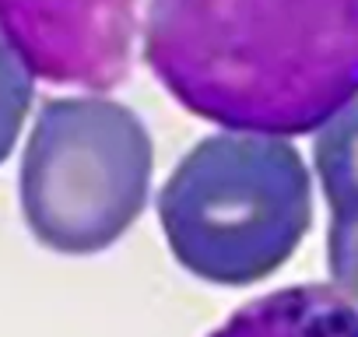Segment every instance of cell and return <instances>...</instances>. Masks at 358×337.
<instances>
[{"mask_svg": "<svg viewBox=\"0 0 358 337\" xmlns=\"http://www.w3.org/2000/svg\"><path fill=\"white\" fill-rule=\"evenodd\" d=\"M158 222L179 267L201 281L229 288L264 281L309 232V168L274 134L204 137L162 187Z\"/></svg>", "mask_w": 358, "mask_h": 337, "instance_id": "2", "label": "cell"}, {"mask_svg": "<svg viewBox=\"0 0 358 337\" xmlns=\"http://www.w3.org/2000/svg\"><path fill=\"white\" fill-rule=\"evenodd\" d=\"M36 74L25 64V57L18 53V46L11 43V36L0 25V162H4L15 144L18 134L25 127V116L32 109V95H36Z\"/></svg>", "mask_w": 358, "mask_h": 337, "instance_id": "7", "label": "cell"}, {"mask_svg": "<svg viewBox=\"0 0 358 337\" xmlns=\"http://www.w3.org/2000/svg\"><path fill=\"white\" fill-rule=\"evenodd\" d=\"M327 267L334 288L358 309V215L330 218L327 232Z\"/></svg>", "mask_w": 358, "mask_h": 337, "instance_id": "8", "label": "cell"}, {"mask_svg": "<svg viewBox=\"0 0 358 337\" xmlns=\"http://www.w3.org/2000/svg\"><path fill=\"white\" fill-rule=\"evenodd\" d=\"M208 337H358V309L334 285H295L246 302Z\"/></svg>", "mask_w": 358, "mask_h": 337, "instance_id": "5", "label": "cell"}, {"mask_svg": "<svg viewBox=\"0 0 358 337\" xmlns=\"http://www.w3.org/2000/svg\"><path fill=\"white\" fill-rule=\"evenodd\" d=\"M151 165V137L123 102L46 99L18 176L29 232L64 257L102 253L141 218Z\"/></svg>", "mask_w": 358, "mask_h": 337, "instance_id": "3", "label": "cell"}, {"mask_svg": "<svg viewBox=\"0 0 358 337\" xmlns=\"http://www.w3.org/2000/svg\"><path fill=\"white\" fill-rule=\"evenodd\" d=\"M313 162L330 215H358V99L320 127Z\"/></svg>", "mask_w": 358, "mask_h": 337, "instance_id": "6", "label": "cell"}, {"mask_svg": "<svg viewBox=\"0 0 358 337\" xmlns=\"http://www.w3.org/2000/svg\"><path fill=\"white\" fill-rule=\"evenodd\" d=\"M144 60L201 120L313 134L358 99V0H151Z\"/></svg>", "mask_w": 358, "mask_h": 337, "instance_id": "1", "label": "cell"}, {"mask_svg": "<svg viewBox=\"0 0 358 337\" xmlns=\"http://www.w3.org/2000/svg\"><path fill=\"white\" fill-rule=\"evenodd\" d=\"M0 25L36 78L109 92L130 71L137 0H0Z\"/></svg>", "mask_w": 358, "mask_h": 337, "instance_id": "4", "label": "cell"}]
</instances>
